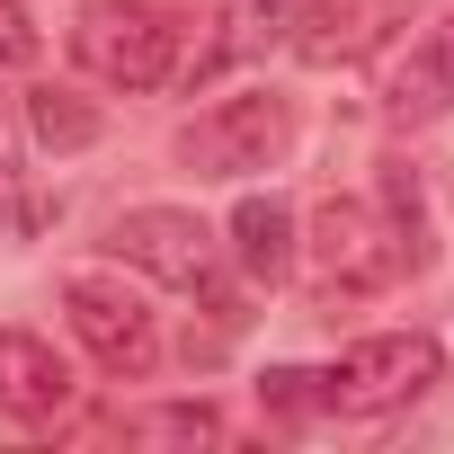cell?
Returning a JSON list of instances; mask_svg holds the SVG:
<instances>
[{"label":"cell","instance_id":"obj_14","mask_svg":"<svg viewBox=\"0 0 454 454\" xmlns=\"http://www.w3.org/2000/svg\"><path fill=\"white\" fill-rule=\"evenodd\" d=\"M268 410H286V419H303V410H321V374H303V365H277L268 383Z\"/></svg>","mask_w":454,"mask_h":454},{"label":"cell","instance_id":"obj_8","mask_svg":"<svg viewBox=\"0 0 454 454\" xmlns=\"http://www.w3.org/2000/svg\"><path fill=\"white\" fill-rule=\"evenodd\" d=\"M72 410V365L36 339V330H0V419L45 427Z\"/></svg>","mask_w":454,"mask_h":454},{"label":"cell","instance_id":"obj_13","mask_svg":"<svg viewBox=\"0 0 454 454\" xmlns=\"http://www.w3.org/2000/svg\"><path fill=\"white\" fill-rule=\"evenodd\" d=\"M125 436H178V445H205V436H214V410H205V401H178V410H143V419H125Z\"/></svg>","mask_w":454,"mask_h":454},{"label":"cell","instance_id":"obj_5","mask_svg":"<svg viewBox=\"0 0 454 454\" xmlns=\"http://www.w3.org/2000/svg\"><path fill=\"white\" fill-rule=\"evenodd\" d=\"M286 143H294L286 98L241 90V98H214V107H205L187 134H178V160H187L196 178H241V169H268Z\"/></svg>","mask_w":454,"mask_h":454},{"label":"cell","instance_id":"obj_9","mask_svg":"<svg viewBox=\"0 0 454 454\" xmlns=\"http://www.w3.org/2000/svg\"><path fill=\"white\" fill-rule=\"evenodd\" d=\"M454 107V10L392 63V81H383V116L392 125H427V116H445Z\"/></svg>","mask_w":454,"mask_h":454},{"label":"cell","instance_id":"obj_11","mask_svg":"<svg viewBox=\"0 0 454 454\" xmlns=\"http://www.w3.org/2000/svg\"><path fill=\"white\" fill-rule=\"evenodd\" d=\"M45 223V196H27V169H19V107L0 98V232H36Z\"/></svg>","mask_w":454,"mask_h":454},{"label":"cell","instance_id":"obj_7","mask_svg":"<svg viewBox=\"0 0 454 454\" xmlns=\"http://www.w3.org/2000/svg\"><path fill=\"white\" fill-rule=\"evenodd\" d=\"M410 19V0H312L294 19V63L330 72V63H365L383 54V36Z\"/></svg>","mask_w":454,"mask_h":454},{"label":"cell","instance_id":"obj_6","mask_svg":"<svg viewBox=\"0 0 454 454\" xmlns=\"http://www.w3.org/2000/svg\"><path fill=\"white\" fill-rule=\"evenodd\" d=\"M107 250L125 259V268H143V277H160V286H214V223L205 214H187V205H134V214H116L107 223Z\"/></svg>","mask_w":454,"mask_h":454},{"label":"cell","instance_id":"obj_12","mask_svg":"<svg viewBox=\"0 0 454 454\" xmlns=\"http://www.w3.org/2000/svg\"><path fill=\"white\" fill-rule=\"evenodd\" d=\"M27 125H36L54 152H81V143H98V116H90V107H72L63 90H36V98H27Z\"/></svg>","mask_w":454,"mask_h":454},{"label":"cell","instance_id":"obj_1","mask_svg":"<svg viewBox=\"0 0 454 454\" xmlns=\"http://www.w3.org/2000/svg\"><path fill=\"white\" fill-rule=\"evenodd\" d=\"M401 268H419V250L401 241V223L365 196H330L312 214V277L321 294H383Z\"/></svg>","mask_w":454,"mask_h":454},{"label":"cell","instance_id":"obj_10","mask_svg":"<svg viewBox=\"0 0 454 454\" xmlns=\"http://www.w3.org/2000/svg\"><path fill=\"white\" fill-rule=\"evenodd\" d=\"M232 250H241L250 286H277V277L294 268V214H286V196H241V214H232Z\"/></svg>","mask_w":454,"mask_h":454},{"label":"cell","instance_id":"obj_15","mask_svg":"<svg viewBox=\"0 0 454 454\" xmlns=\"http://www.w3.org/2000/svg\"><path fill=\"white\" fill-rule=\"evenodd\" d=\"M19 63H36V27L19 0H0V72H19Z\"/></svg>","mask_w":454,"mask_h":454},{"label":"cell","instance_id":"obj_4","mask_svg":"<svg viewBox=\"0 0 454 454\" xmlns=\"http://www.w3.org/2000/svg\"><path fill=\"white\" fill-rule=\"evenodd\" d=\"M63 312H72V339H81L107 374L143 383V374L160 365V321H152V303H143L125 277H107V268L63 277Z\"/></svg>","mask_w":454,"mask_h":454},{"label":"cell","instance_id":"obj_2","mask_svg":"<svg viewBox=\"0 0 454 454\" xmlns=\"http://www.w3.org/2000/svg\"><path fill=\"white\" fill-rule=\"evenodd\" d=\"M436 374H445V356H436L427 330H383V339H356V348L321 374V410H339V419H383V410H410Z\"/></svg>","mask_w":454,"mask_h":454},{"label":"cell","instance_id":"obj_3","mask_svg":"<svg viewBox=\"0 0 454 454\" xmlns=\"http://www.w3.org/2000/svg\"><path fill=\"white\" fill-rule=\"evenodd\" d=\"M72 54L107 90H160L169 63H178V27L160 10H143V0H90L72 19Z\"/></svg>","mask_w":454,"mask_h":454}]
</instances>
